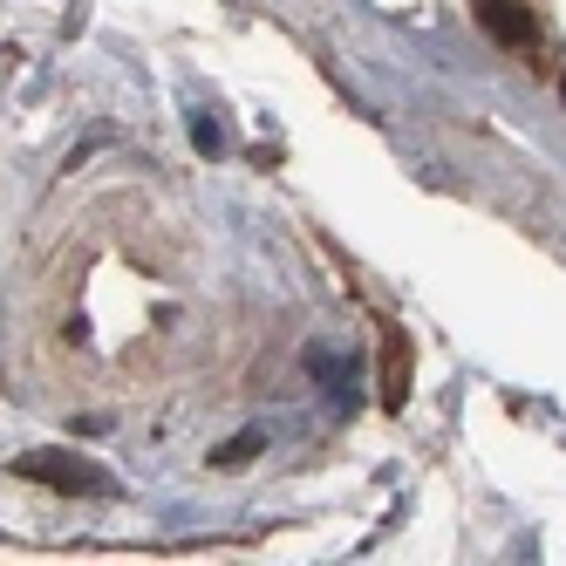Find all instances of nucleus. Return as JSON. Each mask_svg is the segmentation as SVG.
Wrapping results in <instances>:
<instances>
[{"mask_svg":"<svg viewBox=\"0 0 566 566\" xmlns=\"http://www.w3.org/2000/svg\"><path fill=\"white\" fill-rule=\"evenodd\" d=\"M21 478H42V484H62V492H103V471H90L83 458H62V451H42V458H21Z\"/></svg>","mask_w":566,"mask_h":566,"instance_id":"obj_1","label":"nucleus"},{"mask_svg":"<svg viewBox=\"0 0 566 566\" xmlns=\"http://www.w3.org/2000/svg\"><path fill=\"white\" fill-rule=\"evenodd\" d=\"M478 21H484V34L492 42H505V49H533V14H525V0H478Z\"/></svg>","mask_w":566,"mask_h":566,"instance_id":"obj_2","label":"nucleus"}]
</instances>
